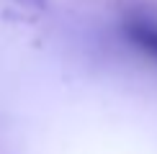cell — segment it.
Listing matches in <instances>:
<instances>
[{
    "label": "cell",
    "instance_id": "7a4b0ae2",
    "mask_svg": "<svg viewBox=\"0 0 157 154\" xmlns=\"http://www.w3.org/2000/svg\"><path fill=\"white\" fill-rule=\"evenodd\" d=\"M16 3L29 5V8H44V5H47V0H16Z\"/></svg>",
    "mask_w": 157,
    "mask_h": 154
},
{
    "label": "cell",
    "instance_id": "6da1fadb",
    "mask_svg": "<svg viewBox=\"0 0 157 154\" xmlns=\"http://www.w3.org/2000/svg\"><path fill=\"white\" fill-rule=\"evenodd\" d=\"M124 34H126V38L136 49L147 51L152 59H157V23L155 21H149L144 16L129 18V21L124 23Z\"/></svg>",
    "mask_w": 157,
    "mask_h": 154
}]
</instances>
